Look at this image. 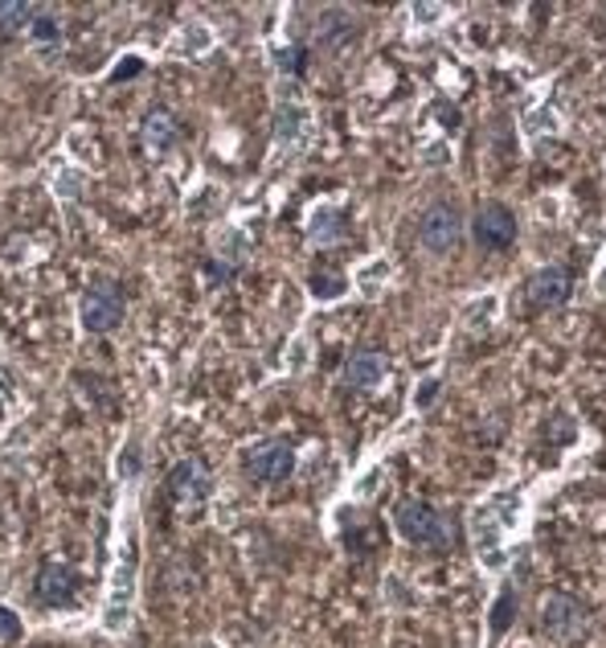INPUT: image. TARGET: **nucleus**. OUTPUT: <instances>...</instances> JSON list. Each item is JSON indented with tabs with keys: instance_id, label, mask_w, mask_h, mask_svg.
I'll return each instance as SVG.
<instances>
[{
	"instance_id": "obj_14",
	"label": "nucleus",
	"mask_w": 606,
	"mask_h": 648,
	"mask_svg": "<svg viewBox=\"0 0 606 648\" xmlns=\"http://www.w3.org/2000/svg\"><path fill=\"white\" fill-rule=\"evenodd\" d=\"M29 42H38V45H58L62 42V17L54 13V9H38L33 13V21H29Z\"/></svg>"
},
{
	"instance_id": "obj_5",
	"label": "nucleus",
	"mask_w": 606,
	"mask_h": 648,
	"mask_svg": "<svg viewBox=\"0 0 606 648\" xmlns=\"http://www.w3.org/2000/svg\"><path fill=\"white\" fill-rule=\"evenodd\" d=\"M124 316H127V300L115 283H95V288H86V296H83V328L86 333L107 337V333H115V328L124 324Z\"/></svg>"
},
{
	"instance_id": "obj_11",
	"label": "nucleus",
	"mask_w": 606,
	"mask_h": 648,
	"mask_svg": "<svg viewBox=\"0 0 606 648\" xmlns=\"http://www.w3.org/2000/svg\"><path fill=\"white\" fill-rule=\"evenodd\" d=\"M386 378V353L373 349V345H365V349L348 353L345 362V386H353V390H373L377 382Z\"/></svg>"
},
{
	"instance_id": "obj_23",
	"label": "nucleus",
	"mask_w": 606,
	"mask_h": 648,
	"mask_svg": "<svg viewBox=\"0 0 606 648\" xmlns=\"http://www.w3.org/2000/svg\"><path fill=\"white\" fill-rule=\"evenodd\" d=\"M435 398H439V382H427V386H422V395H418V407H430Z\"/></svg>"
},
{
	"instance_id": "obj_1",
	"label": "nucleus",
	"mask_w": 606,
	"mask_h": 648,
	"mask_svg": "<svg viewBox=\"0 0 606 648\" xmlns=\"http://www.w3.org/2000/svg\"><path fill=\"white\" fill-rule=\"evenodd\" d=\"M394 525L410 546H427L435 554H447L454 546V522L422 497H401L394 505Z\"/></svg>"
},
{
	"instance_id": "obj_22",
	"label": "nucleus",
	"mask_w": 606,
	"mask_h": 648,
	"mask_svg": "<svg viewBox=\"0 0 606 648\" xmlns=\"http://www.w3.org/2000/svg\"><path fill=\"white\" fill-rule=\"evenodd\" d=\"M119 472H124V477H136L139 472V451L136 448H127V456H119Z\"/></svg>"
},
{
	"instance_id": "obj_20",
	"label": "nucleus",
	"mask_w": 606,
	"mask_h": 648,
	"mask_svg": "<svg viewBox=\"0 0 606 648\" xmlns=\"http://www.w3.org/2000/svg\"><path fill=\"white\" fill-rule=\"evenodd\" d=\"M206 275L213 283H230L238 275V263H218V259H206Z\"/></svg>"
},
{
	"instance_id": "obj_17",
	"label": "nucleus",
	"mask_w": 606,
	"mask_h": 648,
	"mask_svg": "<svg viewBox=\"0 0 606 648\" xmlns=\"http://www.w3.org/2000/svg\"><path fill=\"white\" fill-rule=\"evenodd\" d=\"M312 296L316 300H336L345 292V275L341 271H312Z\"/></svg>"
},
{
	"instance_id": "obj_21",
	"label": "nucleus",
	"mask_w": 606,
	"mask_h": 648,
	"mask_svg": "<svg viewBox=\"0 0 606 648\" xmlns=\"http://www.w3.org/2000/svg\"><path fill=\"white\" fill-rule=\"evenodd\" d=\"M0 636H4V640H17V636H21V620H17L9 607H0Z\"/></svg>"
},
{
	"instance_id": "obj_10",
	"label": "nucleus",
	"mask_w": 606,
	"mask_h": 648,
	"mask_svg": "<svg viewBox=\"0 0 606 648\" xmlns=\"http://www.w3.org/2000/svg\"><path fill=\"white\" fill-rule=\"evenodd\" d=\"M139 140L152 156H165L177 148L180 140V119L168 107H148L144 119H139Z\"/></svg>"
},
{
	"instance_id": "obj_4",
	"label": "nucleus",
	"mask_w": 606,
	"mask_h": 648,
	"mask_svg": "<svg viewBox=\"0 0 606 648\" xmlns=\"http://www.w3.org/2000/svg\"><path fill=\"white\" fill-rule=\"evenodd\" d=\"M516 234H521V222H516V213L504 201H480L476 206V213H471V239L480 242L483 251H512Z\"/></svg>"
},
{
	"instance_id": "obj_6",
	"label": "nucleus",
	"mask_w": 606,
	"mask_h": 648,
	"mask_svg": "<svg viewBox=\"0 0 606 648\" xmlns=\"http://www.w3.org/2000/svg\"><path fill=\"white\" fill-rule=\"evenodd\" d=\"M570 296H574V275H570V268H562V263H550V268L533 271V275L524 280V309L529 312L562 309Z\"/></svg>"
},
{
	"instance_id": "obj_7",
	"label": "nucleus",
	"mask_w": 606,
	"mask_h": 648,
	"mask_svg": "<svg viewBox=\"0 0 606 648\" xmlns=\"http://www.w3.org/2000/svg\"><path fill=\"white\" fill-rule=\"evenodd\" d=\"M79 587H83L79 571L70 563H58V558H45V563L38 566V578H33V595H38V604H45V607H74Z\"/></svg>"
},
{
	"instance_id": "obj_3",
	"label": "nucleus",
	"mask_w": 606,
	"mask_h": 648,
	"mask_svg": "<svg viewBox=\"0 0 606 648\" xmlns=\"http://www.w3.org/2000/svg\"><path fill=\"white\" fill-rule=\"evenodd\" d=\"M418 239L435 254H451L463 242V213L454 201H430L427 210L418 213Z\"/></svg>"
},
{
	"instance_id": "obj_15",
	"label": "nucleus",
	"mask_w": 606,
	"mask_h": 648,
	"mask_svg": "<svg viewBox=\"0 0 606 648\" xmlns=\"http://www.w3.org/2000/svg\"><path fill=\"white\" fill-rule=\"evenodd\" d=\"M516 604H521L516 587H512V583H504L500 599L492 604V640H500V636H504L512 628V620H516Z\"/></svg>"
},
{
	"instance_id": "obj_24",
	"label": "nucleus",
	"mask_w": 606,
	"mask_h": 648,
	"mask_svg": "<svg viewBox=\"0 0 606 648\" xmlns=\"http://www.w3.org/2000/svg\"><path fill=\"white\" fill-rule=\"evenodd\" d=\"M139 71H144V66H139V62H127V66H119V71L111 74V79H115V83H124V79H136Z\"/></svg>"
},
{
	"instance_id": "obj_19",
	"label": "nucleus",
	"mask_w": 606,
	"mask_h": 648,
	"mask_svg": "<svg viewBox=\"0 0 606 648\" xmlns=\"http://www.w3.org/2000/svg\"><path fill=\"white\" fill-rule=\"evenodd\" d=\"M545 436H550L553 443H565V439H574V419H570L565 410H557L550 424H545Z\"/></svg>"
},
{
	"instance_id": "obj_2",
	"label": "nucleus",
	"mask_w": 606,
	"mask_h": 648,
	"mask_svg": "<svg viewBox=\"0 0 606 648\" xmlns=\"http://www.w3.org/2000/svg\"><path fill=\"white\" fill-rule=\"evenodd\" d=\"M591 628V607L578 595L550 592L541 599V636H550L553 645H578Z\"/></svg>"
},
{
	"instance_id": "obj_9",
	"label": "nucleus",
	"mask_w": 606,
	"mask_h": 648,
	"mask_svg": "<svg viewBox=\"0 0 606 648\" xmlns=\"http://www.w3.org/2000/svg\"><path fill=\"white\" fill-rule=\"evenodd\" d=\"M168 493H173V501H180V505H201V501H209V493H213V477L206 472L201 460H177L173 472H168Z\"/></svg>"
},
{
	"instance_id": "obj_18",
	"label": "nucleus",
	"mask_w": 606,
	"mask_h": 648,
	"mask_svg": "<svg viewBox=\"0 0 606 648\" xmlns=\"http://www.w3.org/2000/svg\"><path fill=\"white\" fill-rule=\"evenodd\" d=\"M279 71L283 74H307V45H288V50H279Z\"/></svg>"
},
{
	"instance_id": "obj_16",
	"label": "nucleus",
	"mask_w": 606,
	"mask_h": 648,
	"mask_svg": "<svg viewBox=\"0 0 606 648\" xmlns=\"http://www.w3.org/2000/svg\"><path fill=\"white\" fill-rule=\"evenodd\" d=\"M33 13H38L33 4H21V0H0V33H4V38H13V33L29 29Z\"/></svg>"
},
{
	"instance_id": "obj_12",
	"label": "nucleus",
	"mask_w": 606,
	"mask_h": 648,
	"mask_svg": "<svg viewBox=\"0 0 606 648\" xmlns=\"http://www.w3.org/2000/svg\"><path fill=\"white\" fill-rule=\"evenodd\" d=\"M357 17L348 9H324L316 21V50H345L357 38Z\"/></svg>"
},
{
	"instance_id": "obj_8",
	"label": "nucleus",
	"mask_w": 606,
	"mask_h": 648,
	"mask_svg": "<svg viewBox=\"0 0 606 648\" xmlns=\"http://www.w3.org/2000/svg\"><path fill=\"white\" fill-rule=\"evenodd\" d=\"M247 472L262 484H279L295 472V448L288 439H271V443H259V448L247 451Z\"/></svg>"
},
{
	"instance_id": "obj_13",
	"label": "nucleus",
	"mask_w": 606,
	"mask_h": 648,
	"mask_svg": "<svg viewBox=\"0 0 606 648\" xmlns=\"http://www.w3.org/2000/svg\"><path fill=\"white\" fill-rule=\"evenodd\" d=\"M345 213L341 210H316L312 213V222H307V242L312 247H332V242L345 239Z\"/></svg>"
}]
</instances>
